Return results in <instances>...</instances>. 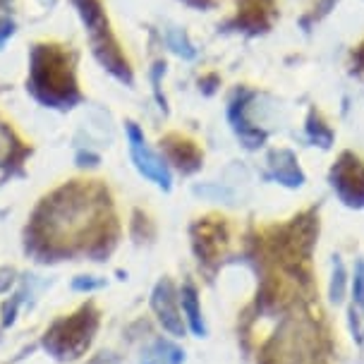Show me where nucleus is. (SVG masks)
<instances>
[{
    "instance_id": "obj_6",
    "label": "nucleus",
    "mask_w": 364,
    "mask_h": 364,
    "mask_svg": "<svg viewBox=\"0 0 364 364\" xmlns=\"http://www.w3.org/2000/svg\"><path fill=\"white\" fill-rule=\"evenodd\" d=\"M127 134H129V149H132V159H134L136 168H139L146 178H151L156 185H161L164 190H168V187H171V173H168V166L146 146L144 134L139 132V127L127 125Z\"/></svg>"
},
{
    "instance_id": "obj_16",
    "label": "nucleus",
    "mask_w": 364,
    "mask_h": 364,
    "mask_svg": "<svg viewBox=\"0 0 364 364\" xmlns=\"http://www.w3.org/2000/svg\"><path fill=\"white\" fill-rule=\"evenodd\" d=\"M5 151H8V132L0 127V159L5 156Z\"/></svg>"
},
{
    "instance_id": "obj_4",
    "label": "nucleus",
    "mask_w": 364,
    "mask_h": 364,
    "mask_svg": "<svg viewBox=\"0 0 364 364\" xmlns=\"http://www.w3.org/2000/svg\"><path fill=\"white\" fill-rule=\"evenodd\" d=\"M96 328V318H87V309L82 314H77L73 318H65V321L55 323L53 331L46 336V348L50 353L60 355V357H77L75 353H80L84 346H89V338Z\"/></svg>"
},
{
    "instance_id": "obj_3",
    "label": "nucleus",
    "mask_w": 364,
    "mask_h": 364,
    "mask_svg": "<svg viewBox=\"0 0 364 364\" xmlns=\"http://www.w3.org/2000/svg\"><path fill=\"white\" fill-rule=\"evenodd\" d=\"M77 5H80V12L89 27L91 41H94V48H96V53H99L101 63L118 77H127V63L122 60L118 43L110 36L108 22H106V17H103L99 0H77Z\"/></svg>"
},
{
    "instance_id": "obj_12",
    "label": "nucleus",
    "mask_w": 364,
    "mask_h": 364,
    "mask_svg": "<svg viewBox=\"0 0 364 364\" xmlns=\"http://www.w3.org/2000/svg\"><path fill=\"white\" fill-rule=\"evenodd\" d=\"M343 292H346V271H343V264H336V273H333V285H331V297L333 302L343 300Z\"/></svg>"
},
{
    "instance_id": "obj_13",
    "label": "nucleus",
    "mask_w": 364,
    "mask_h": 364,
    "mask_svg": "<svg viewBox=\"0 0 364 364\" xmlns=\"http://www.w3.org/2000/svg\"><path fill=\"white\" fill-rule=\"evenodd\" d=\"M12 276H15L12 269H0V292L8 290V285L12 283Z\"/></svg>"
},
{
    "instance_id": "obj_15",
    "label": "nucleus",
    "mask_w": 364,
    "mask_h": 364,
    "mask_svg": "<svg viewBox=\"0 0 364 364\" xmlns=\"http://www.w3.org/2000/svg\"><path fill=\"white\" fill-rule=\"evenodd\" d=\"M101 283H94V281H84V278H77L75 281V290H91V288H99Z\"/></svg>"
},
{
    "instance_id": "obj_11",
    "label": "nucleus",
    "mask_w": 364,
    "mask_h": 364,
    "mask_svg": "<svg viewBox=\"0 0 364 364\" xmlns=\"http://www.w3.org/2000/svg\"><path fill=\"white\" fill-rule=\"evenodd\" d=\"M173 159L178 161L180 168L185 166L187 171H192V168H197L199 154H197V149L190 144V141H180V149H173Z\"/></svg>"
},
{
    "instance_id": "obj_10",
    "label": "nucleus",
    "mask_w": 364,
    "mask_h": 364,
    "mask_svg": "<svg viewBox=\"0 0 364 364\" xmlns=\"http://www.w3.org/2000/svg\"><path fill=\"white\" fill-rule=\"evenodd\" d=\"M154 353H156V362H159V364H180L182 362V353L168 341L156 343Z\"/></svg>"
},
{
    "instance_id": "obj_9",
    "label": "nucleus",
    "mask_w": 364,
    "mask_h": 364,
    "mask_svg": "<svg viewBox=\"0 0 364 364\" xmlns=\"http://www.w3.org/2000/svg\"><path fill=\"white\" fill-rule=\"evenodd\" d=\"M182 311L190 318V326L197 336H204V321H201V311H199V302H197V292H194L192 285H185L182 288Z\"/></svg>"
},
{
    "instance_id": "obj_5",
    "label": "nucleus",
    "mask_w": 364,
    "mask_h": 364,
    "mask_svg": "<svg viewBox=\"0 0 364 364\" xmlns=\"http://www.w3.org/2000/svg\"><path fill=\"white\" fill-rule=\"evenodd\" d=\"M333 187L338 190L346 204L350 206H364V166L350 154L343 156L336 164L333 173Z\"/></svg>"
},
{
    "instance_id": "obj_2",
    "label": "nucleus",
    "mask_w": 364,
    "mask_h": 364,
    "mask_svg": "<svg viewBox=\"0 0 364 364\" xmlns=\"http://www.w3.org/2000/svg\"><path fill=\"white\" fill-rule=\"evenodd\" d=\"M276 364H318L314 326L304 318H292L276 341Z\"/></svg>"
},
{
    "instance_id": "obj_7",
    "label": "nucleus",
    "mask_w": 364,
    "mask_h": 364,
    "mask_svg": "<svg viewBox=\"0 0 364 364\" xmlns=\"http://www.w3.org/2000/svg\"><path fill=\"white\" fill-rule=\"evenodd\" d=\"M151 304H154L156 316H159V321L164 323V328L168 333H173V336L185 333V326H182V316L178 311V304H175V292H173L171 283L164 281V283L156 285Z\"/></svg>"
},
{
    "instance_id": "obj_1",
    "label": "nucleus",
    "mask_w": 364,
    "mask_h": 364,
    "mask_svg": "<svg viewBox=\"0 0 364 364\" xmlns=\"http://www.w3.org/2000/svg\"><path fill=\"white\" fill-rule=\"evenodd\" d=\"M31 87L50 106H65L77 99L68 55L58 46H36L31 53Z\"/></svg>"
},
{
    "instance_id": "obj_8",
    "label": "nucleus",
    "mask_w": 364,
    "mask_h": 364,
    "mask_svg": "<svg viewBox=\"0 0 364 364\" xmlns=\"http://www.w3.org/2000/svg\"><path fill=\"white\" fill-rule=\"evenodd\" d=\"M273 161H276V164H273V171H276L278 180H283L285 185H290V187L300 185L302 173H300V168H297L295 159H292V154L278 151V154H273Z\"/></svg>"
},
{
    "instance_id": "obj_14",
    "label": "nucleus",
    "mask_w": 364,
    "mask_h": 364,
    "mask_svg": "<svg viewBox=\"0 0 364 364\" xmlns=\"http://www.w3.org/2000/svg\"><path fill=\"white\" fill-rule=\"evenodd\" d=\"M12 34V22L10 19H0V43Z\"/></svg>"
}]
</instances>
